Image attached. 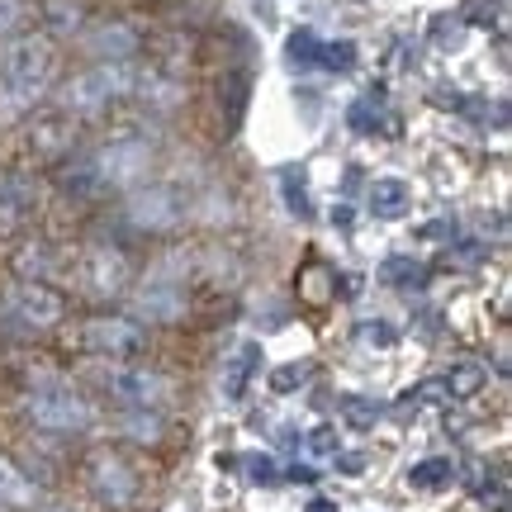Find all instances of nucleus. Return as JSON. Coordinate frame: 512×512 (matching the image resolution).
Listing matches in <instances>:
<instances>
[{
	"mask_svg": "<svg viewBox=\"0 0 512 512\" xmlns=\"http://www.w3.org/2000/svg\"><path fill=\"white\" fill-rule=\"evenodd\" d=\"M57 53L48 38H15L0 57V124L34 110V100L53 86Z\"/></svg>",
	"mask_w": 512,
	"mask_h": 512,
	"instance_id": "f257e3e1",
	"label": "nucleus"
},
{
	"mask_svg": "<svg viewBox=\"0 0 512 512\" xmlns=\"http://www.w3.org/2000/svg\"><path fill=\"white\" fill-rule=\"evenodd\" d=\"M24 418L34 422L38 432H53V437H76L91 427V403L76 394L72 384L62 380H43L24 394Z\"/></svg>",
	"mask_w": 512,
	"mask_h": 512,
	"instance_id": "f03ea898",
	"label": "nucleus"
},
{
	"mask_svg": "<svg viewBox=\"0 0 512 512\" xmlns=\"http://www.w3.org/2000/svg\"><path fill=\"white\" fill-rule=\"evenodd\" d=\"M62 294L53 285H38V280H19L5 290L0 299V328H10L15 337H38V332H48L62 323Z\"/></svg>",
	"mask_w": 512,
	"mask_h": 512,
	"instance_id": "7ed1b4c3",
	"label": "nucleus"
},
{
	"mask_svg": "<svg viewBox=\"0 0 512 512\" xmlns=\"http://www.w3.org/2000/svg\"><path fill=\"white\" fill-rule=\"evenodd\" d=\"M133 91V67L128 62H100V67H86L81 76H72L62 86V114H100L110 110L114 100H124Z\"/></svg>",
	"mask_w": 512,
	"mask_h": 512,
	"instance_id": "20e7f679",
	"label": "nucleus"
},
{
	"mask_svg": "<svg viewBox=\"0 0 512 512\" xmlns=\"http://www.w3.org/2000/svg\"><path fill=\"white\" fill-rule=\"evenodd\" d=\"M147 162H152V143L147 138H114V143H105L95 157H86V166H81V190H95V185H133L147 176Z\"/></svg>",
	"mask_w": 512,
	"mask_h": 512,
	"instance_id": "39448f33",
	"label": "nucleus"
},
{
	"mask_svg": "<svg viewBox=\"0 0 512 512\" xmlns=\"http://www.w3.org/2000/svg\"><path fill=\"white\" fill-rule=\"evenodd\" d=\"M133 304H138V313H143L147 323H176L185 313V261L181 256L152 266L147 280L138 285V294H133Z\"/></svg>",
	"mask_w": 512,
	"mask_h": 512,
	"instance_id": "423d86ee",
	"label": "nucleus"
},
{
	"mask_svg": "<svg viewBox=\"0 0 512 512\" xmlns=\"http://www.w3.org/2000/svg\"><path fill=\"white\" fill-rule=\"evenodd\" d=\"M100 389H105L114 403H124L128 413H143V408H147V413H157V408L171 399V384H166V375L143 370V366H119V361L100 375Z\"/></svg>",
	"mask_w": 512,
	"mask_h": 512,
	"instance_id": "0eeeda50",
	"label": "nucleus"
},
{
	"mask_svg": "<svg viewBox=\"0 0 512 512\" xmlns=\"http://www.w3.org/2000/svg\"><path fill=\"white\" fill-rule=\"evenodd\" d=\"M124 214H128V223H133L138 233H171V228L185 219L181 185L157 181V185L133 190V195H128V204H124Z\"/></svg>",
	"mask_w": 512,
	"mask_h": 512,
	"instance_id": "6e6552de",
	"label": "nucleus"
},
{
	"mask_svg": "<svg viewBox=\"0 0 512 512\" xmlns=\"http://www.w3.org/2000/svg\"><path fill=\"white\" fill-rule=\"evenodd\" d=\"M76 280H81V290L91 294V299H119V294L128 290L133 271H128V256L119 252V247L95 242V247H86V256L76 261Z\"/></svg>",
	"mask_w": 512,
	"mask_h": 512,
	"instance_id": "1a4fd4ad",
	"label": "nucleus"
},
{
	"mask_svg": "<svg viewBox=\"0 0 512 512\" xmlns=\"http://www.w3.org/2000/svg\"><path fill=\"white\" fill-rule=\"evenodd\" d=\"M81 347L95 351V356H105V361H128V356H138V351L147 347V332H143V323H133V318L100 313V318H91V323L81 328Z\"/></svg>",
	"mask_w": 512,
	"mask_h": 512,
	"instance_id": "9d476101",
	"label": "nucleus"
},
{
	"mask_svg": "<svg viewBox=\"0 0 512 512\" xmlns=\"http://www.w3.org/2000/svg\"><path fill=\"white\" fill-rule=\"evenodd\" d=\"M86 484L105 508H133V498H138V470L119 451H95L86 460Z\"/></svg>",
	"mask_w": 512,
	"mask_h": 512,
	"instance_id": "9b49d317",
	"label": "nucleus"
},
{
	"mask_svg": "<svg viewBox=\"0 0 512 512\" xmlns=\"http://www.w3.org/2000/svg\"><path fill=\"white\" fill-rule=\"evenodd\" d=\"M34 185L24 181V176H0V233H15L24 223L34 219Z\"/></svg>",
	"mask_w": 512,
	"mask_h": 512,
	"instance_id": "f8f14e48",
	"label": "nucleus"
},
{
	"mask_svg": "<svg viewBox=\"0 0 512 512\" xmlns=\"http://www.w3.org/2000/svg\"><path fill=\"white\" fill-rule=\"evenodd\" d=\"M34 503H38V484L10 456H0V508L24 512V508H34Z\"/></svg>",
	"mask_w": 512,
	"mask_h": 512,
	"instance_id": "ddd939ff",
	"label": "nucleus"
},
{
	"mask_svg": "<svg viewBox=\"0 0 512 512\" xmlns=\"http://www.w3.org/2000/svg\"><path fill=\"white\" fill-rule=\"evenodd\" d=\"M408 204H413V190H408L403 176H380V181L370 185V209H375V219H403Z\"/></svg>",
	"mask_w": 512,
	"mask_h": 512,
	"instance_id": "4468645a",
	"label": "nucleus"
},
{
	"mask_svg": "<svg viewBox=\"0 0 512 512\" xmlns=\"http://www.w3.org/2000/svg\"><path fill=\"white\" fill-rule=\"evenodd\" d=\"M256 366H261V347H256V342H242V347L228 356V366H223V394H228V399H242V394H247V380L256 375Z\"/></svg>",
	"mask_w": 512,
	"mask_h": 512,
	"instance_id": "2eb2a0df",
	"label": "nucleus"
},
{
	"mask_svg": "<svg viewBox=\"0 0 512 512\" xmlns=\"http://www.w3.org/2000/svg\"><path fill=\"white\" fill-rule=\"evenodd\" d=\"M489 384V370L479 366V361H456V366L446 370V380H441V389L451 394V399H475L479 389Z\"/></svg>",
	"mask_w": 512,
	"mask_h": 512,
	"instance_id": "dca6fc26",
	"label": "nucleus"
},
{
	"mask_svg": "<svg viewBox=\"0 0 512 512\" xmlns=\"http://www.w3.org/2000/svg\"><path fill=\"white\" fill-rule=\"evenodd\" d=\"M451 479H456V460H446V456L418 460V465L408 470V484H413V489H446Z\"/></svg>",
	"mask_w": 512,
	"mask_h": 512,
	"instance_id": "f3484780",
	"label": "nucleus"
},
{
	"mask_svg": "<svg viewBox=\"0 0 512 512\" xmlns=\"http://www.w3.org/2000/svg\"><path fill=\"white\" fill-rule=\"evenodd\" d=\"M15 271L24 275V280H38V285H48L43 275H53L57 271V261H53V247H43V242H34V247H24L15 261Z\"/></svg>",
	"mask_w": 512,
	"mask_h": 512,
	"instance_id": "a211bd4d",
	"label": "nucleus"
},
{
	"mask_svg": "<svg viewBox=\"0 0 512 512\" xmlns=\"http://www.w3.org/2000/svg\"><path fill=\"white\" fill-rule=\"evenodd\" d=\"M384 280H389V285H422V280H427V266L413 261V256H394V261H384Z\"/></svg>",
	"mask_w": 512,
	"mask_h": 512,
	"instance_id": "6ab92c4d",
	"label": "nucleus"
},
{
	"mask_svg": "<svg viewBox=\"0 0 512 512\" xmlns=\"http://www.w3.org/2000/svg\"><path fill=\"white\" fill-rule=\"evenodd\" d=\"M342 418L366 432V427H375V418H380V403L361 399V394H342Z\"/></svg>",
	"mask_w": 512,
	"mask_h": 512,
	"instance_id": "aec40b11",
	"label": "nucleus"
},
{
	"mask_svg": "<svg viewBox=\"0 0 512 512\" xmlns=\"http://www.w3.org/2000/svg\"><path fill=\"white\" fill-rule=\"evenodd\" d=\"M285 53H290V62H299V67H318V57H323V43H318L309 29H299V34H290Z\"/></svg>",
	"mask_w": 512,
	"mask_h": 512,
	"instance_id": "412c9836",
	"label": "nucleus"
},
{
	"mask_svg": "<svg viewBox=\"0 0 512 512\" xmlns=\"http://www.w3.org/2000/svg\"><path fill=\"white\" fill-rule=\"evenodd\" d=\"M43 15H48L53 29H76V24H81V5H72V0H48Z\"/></svg>",
	"mask_w": 512,
	"mask_h": 512,
	"instance_id": "4be33fe9",
	"label": "nucleus"
},
{
	"mask_svg": "<svg viewBox=\"0 0 512 512\" xmlns=\"http://www.w3.org/2000/svg\"><path fill=\"white\" fill-rule=\"evenodd\" d=\"M351 62H356V48H351V43H323L318 67H328V72H351Z\"/></svg>",
	"mask_w": 512,
	"mask_h": 512,
	"instance_id": "5701e85b",
	"label": "nucleus"
},
{
	"mask_svg": "<svg viewBox=\"0 0 512 512\" xmlns=\"http://www.w3.org/2000/svg\"><path fill=\"white\" fill-rule=\"evenodd\" d=\"M24 19H29V0H0V38L15 34Z\"/></svg>",
	"mask_w": 512,
	"mask_h": 512,
	"instance_id": "b1692460",
	"label": "nucleus"
},
{
	"mask_svg": "<svg viewBox=\"0 0 512 512\" xmlns=\"http://www.w3.org/2000/svg\"><path fill=\"white\" fill-rule=\"evenodd\" d=\"M304 380H309V366H280L271 375V389H275V394H294Z\"/></svg>",
	"mask_w": 512,
	"mask_h": 512,
	"instance_id": "393cba45",
	"label": "nucleus"
},
{
	"mask_svg": "<svg viewBox=\"0 0 512 512\" xmlns=\"http://www.w3.org/2000/svg\"><path fill=\"white\" fill-rule=\"evenodd\" d=\"M361 342H370V347H394V328H389V323H361Z\"/></svg>",
	"mask_w": 512,
	"mask_h": 512,
	"instance_id": "a878e982",
	"label": "nucleus"
},
{
	"mask_svg": "<svg viewBox=\"0 0 512 512\" xmlns=\"http://www.w3.org/2000/svg\"><path fill=\"white\" fill-rule=\"evenodd\" d=\"M309 451L313 456H332V451H337V432H332V427H318L309 437Z\"/></svg>",
	"mask_w": 512,
	"mask_h": 512,
	"instance_id": "bb28decb",
	"label": "nucleus"
},
{
	"mask_svg": "<svg viewBox=\"0 0 512 512\" xmlns=\"http://www.w3.org/2000/svg\"><path fill=\"white\" fill-rule=\"evenodd\" d=\"M247 475L261 479V484H271V479H275V465L266 456H252V460H247Z\"/></svg>",
	"mask_w": 512,
	"mask_h": 512,
	"instance_id": "cd10ccee",
	"label": "nucleus"
},
{
	"mask_svg": "<svg viewBox=\"0 0 512 512\" xmlns=\"http://www.w3.org/2000/svg\"><path fill=\"white\" fill-rule=\"evenodd\" d=\"M285 200H290V209H299V214H309V200H304V190H294V185H285Z\"/></svg>",
	"mask_w": 512,
	"mask_h": 512,
	"instance_id": "c85d7f7f",
	"label": "nucleus"
},
{
	"mask_svg": "<svg viewBox=\"0 0 512 512\" xmlns=\"http://www.w3.org/2000/svg\"><path fill=\"white\" fill-rule=\"evenodd\" d=\"M309 512H337L332 503H309Z\"/></svg>",
	"mask_w": 512,
	"mask_h": 512,
	"instance_id": "c756f323",
	"label": "nucleus"
},
{
	"mask_svg": "<svg viewBox=\"0 0 512 512\" xmlns=\"http://www.w3.org/2000/svg\"><path fill=\"white\" fill-rule=\"evenodd\" d=\"M38 512H76V508H67V503H53V508H38Z\"/></svg>",
	"mask_w": 512,
	"mask_h": 512,
	"instance_id": "7c9ffc66",
	"label": "nucleus"
}]
</instances>
